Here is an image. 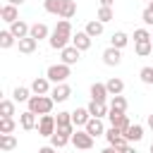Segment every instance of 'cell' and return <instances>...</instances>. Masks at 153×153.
Returning a JSON list of instances; mask_svg holds the SVG:
<instances>
[{
    "label": "cell",
    "mask_w": 153,
    "mask_h": 153,
    "mask_svg": "<svg viewBox=\"0 0 153 153\" xmlns=\"http://www.w3.org/2000/svg\"><path fill=\"white\" fill-rule=\"evenodd\" d=\"M84 31H86V33H88L91 38H98V36H100V33L105 31V24H103L100 19H91V22L86 24V29H84Z\"/></svg>",
    "instance_id": "7402d4cb"
},
{
    "label": "cell",
    "mask_w": 153,
    "mask_h": 153,
    "mask_svg": "<svg viewBox=\"0 0 153 153\" xmlns=\"http://www.w3.org/2000/svg\"><path fill=\"white\" fill-rule=\"evenodd\" d=\"M143 2H151V0H143Z\"/></svg>",
    "instance_id": "681fc988"
},
{
    "label": "cell",
    "mask_w": 153,
    "mask_h": 153,
    "mask_svg": "<svg viewBox=\"0 0 153 153\" xmlns=\"http://www.w3.org/2000/svg\"><path fill=\"white\" fill-rule=\"evenodd\" d=\"M146 41H151V31L148 29H136L134 31V43H146Z\"/></svg>",
    "instance_id": "8d00e7d4"
},
{
    "label": "cell",
    "mask_w": 153,
    "mask_h": 153,
    "mask_svg": "<svg viewBox=\"0 0 153 153\" xmlns=\"http://www.w3.org/2000/svg\"><path fill=\"white\" fill-rule=\"evenodd\" d=\"M62 7H65V0H43V10L48 14L62 17Z\"/></svg>",
    "instance_id": "44dd1931"
},
{
    "label": "cell",
    "mask_w": 153,
    "mask_h": 153,
    "mask_svg": "<svg viewBox=\"0 0 153 153\" xmlns=\"http://www.w3.org/2000/svg\"><path fill=\"white\" fill-rule=\"evenodd\" d=\"M79 60H81V50H79V48H74L72 43H69L67 48H62V50H60V62H65V65H69V67H72V65H76Z\"/></svg>",
    "instance_id": "8992f818"
},
{
    "label": "cell",
    "mask_w": 153,
    "mask_h": 153,
    "mask_svg": "<svg viewBox=\"0 0 153 153\" xmlns=\"http://www.w3.org/2000/svg\"><path fill=\"white\" fill-rule=\"evenodd\" d=\"M108 120H110L112 127H117V129H122V131H127V129L131 127L129 117H127L124 112H117V110H110V112H108Z\"/></svg>",
    "instance_id": "ba28073f"
},
{
    "label": "cell",
    "mask_w": 153,
    "mask_h": 153,
    "mask_svg": "<svg viewBox=\"0 0 153 153\" xmlns=\"http://www.w3.org/2000/svg\"><path fill=\"white\" fill-rule=\"evenodd\" d=\"M120 153H136V148H134V146H131V143H127V146H124V148H122V151H120Z\"/></svg>",
    "instance_id": "b9f144b4"
},
{
    "label": "cell",
    "mask_w": 153,
    "mask_h": 153,
    "mask_svg": "<svg viewBox=\"0 0 153 153\" xmlns=\"http://www.w3.org/2000/svg\"><path fill=\"white\" fill-rule=\"evenodd\" d=\"M67 143H72V136H67L65 131L55 129V134L50 136V146H55V148H65Z\"/></svg>",
    "instance_id": "cb8c5ba5"
},
{
    "label": "cell",
    "mask_w": 153,
    "mask_h": 153,
    "mask_svg": "<svg viewBox=\"0 0 153 153\" xmlns=\"http://www.w3.org/2000/svg\"><path fill=\"white\" fill-rule=\"evenodd\" d=\"M55 122H57V127H72L74 122H72V112H57L55 115Z\"/></svg>",
    "instance_id": "d590c367"
},
{
    "label": "cell",
    "mask_w": 153,
    "mask_h": 153,
    "mask_svg": "<svg viewBox=\"0 0 153 153\" xmlns=\"http://www.w3.org/2000/svg\"><path fill=\"white\" fill-rule=\"evenodd\" d=\"M19 124H22V129H26V131L36 129V127H38V122H36V112H31V110H24V112L19 115Z\"/></svg>",
    "instance_id": "d6986e66"
},
{
    "label": "cell",
    "mask_w": 153,
    "mask_h": 153,
    "mask_svg": "<svg viewBox=\"0 0 153 153\" xmlns=\"http://www.w3.org/2000/svg\"><path fill=\"white\" fill-rule=\"evenodd\" d=\"M124 131L122 129H117V127H112L110 124V129H105V139H108V143H115V139H120Z\"/></svg>",
    "instance_id": "74e56055"
},
{
    "label": "cell",
    "mask_w": 153,
    "mask_h": 153,
    "mask_svg": "<svg viewBox=\"0 0 153 153\" xmlns=\"http://www.w3.org/2000/svg\"><path fill=\"white\" fill-rule=\"evenodd\" d=\"M151 153H153V143H151Z\"/></svg>",
    "instance_id": "c3c4849f"
},
{
    "label": "cell",
    "mask_w": 153,
    "mask_h": 153,
    "mask_svg": "<svg viewBox=\"0 0 153 153\" xmlns=\"http://www.w3.org/2000/svg\"><path fill=\"white\" fill-rule=\"evenodd\" d=\"M86 108H88L91 117H100V120L108 117V112H110V105H108V103H98V100H91Z\"/></svg>",
    "instance_id": "e0dca14e"
},
{
    "label": "cell",
    "mask_w": 153,
    "mask_h": 153,
    "mask_svg": "<svg viewBox=\"0 0 153 153\" xmlns=\"http://www.w3.org/2000/svg\"><path fill=\"white\" fill-rule=\"evenodd\" d=\"M141 19H143V24H146V26H151V24H153V10H151L148 5H146V10H143Z\"/></svg>",
    "instance_id": "ab89813d"
},
{
    "label": "cell",
    "mask_w": 153,
    "mask_h": 153,
    "mask_svg": "<svg viewBox=\"0 0 153 153\" xmlns=\"http://www.w3.org/2000/svg\"><path fill=\"white\" fill-rule=\"evenodd\" d=\"M31 88H26V86H17L14 91H12V100L14 103H29V98H31Z\"/></svg>",
    "instance_id": "d4e9b609"
},
{
    "label": "cell",
    "mask_w": 153,
    "mask_h": 153,
    "mask_svg": "<svg viewBox=\"0 0 153 153\" xmlns=\"http://www.w3.org/2000/svg\"><path fill=\"white\" fill-rule=\"evenodd\" d=\"M26 105H29V110L36 112V115H50L55 100H53V96H36V93H33Z\"/></svg>",
    "instance_id": "7a4b0ae2"
},
{
    "label": "cell",
    "mask_w": 153,
    "mask_h": 153,
    "mask_svg": "<svg viewBox=\"0 0 153 153\" xmlns=\"http://www.w3.org/2000/svg\"><path fill=\"white\" fill-rule=\"evenodd\" d=\"M108 105H110V110H117V112H127V105H129V103H127V98L120 93V96H110V103H108Z\"/></svg>",
    "instance_id": "83f0119b"
},
{
    "label": "cell",
    "mask_w": 153,
    "mask_h": 153,
    "mask_svg": "<svg viewBox=\"0 0 153 153\" xmlns=\"http://www.w3.org/2000/svg\"><path fill=\"white\" fill-rule=\"evenodd\" d=\"M100 153H120V148H115V146H108V148H103Z\"/></svg>",
    "instance_id": "7bdbcfd3"
},
{
    "label": "cell",
    "mask_w": 153,
    "mask_h": 153,
    "mask_svg": "<svg viewBox=\"0 0 153 153\" xmlns=\"http://www.w3.org/2000/svg\"><path fill=\"white\" fill-rule=\"evenodd\" d=\"M17 48H19V53L31 55V53L38 48V41H36V38H31V36H26V38H19V41H17Z\"/></svg>",
    "instance_id": "ffe728a7"
},
{
    "label": "cell",
    "mask_w": 153,
    "mask_h": 153,
    "mask_svg": "<svg viewBox=\"0 0 153 153\" xmlns=\"http://www.w3.org/2000/svg\"><path fill=\"white\" fill-rule=\"evenodd\" d=\"M38 136H53L55 134V129H57V122H55V115H41V120H38Z\"/></svg>",
    "instance_id": "5b68a950"
},
{
    "label": "cell",
    "mask_w": 153,
    "mask_h": 153,
    "mask_svg": "<svg viewBox=\"0 0 153 153\" xmlns=\"http://www.w3.org/2000/svg\"><path fill=\"white\" fill-rule=\"evenodd\" d=\"M93 136L86 131V129H76L74 134H72V146L74 148H79V151H91L93 148Z\"/></svg>",
    "instance_id": "277c9868"
},
{
    "label": "cell",
    "mask_w": 153,
    "mask_h": 153,
    "mask_svg": "<svg viewBox=\"0 0 153 153\" xmlns=\"http://www.w3.org/2000/svg\"><path fill=\"white\" fill-rule=\"evenodd\" d=\"M84 129H86L93 139H96V136H100V134H105V124H103V120H100V117H91V120L86 122V127H84Z\"/></svg>",
    "instance_id": "ac0fdd59"
},
{
    "label": "cell",
    "mask_w": 153,
    "mask_h": 153,
    "mask_svg": "<svg viewBox=\"0 0 153 153\" xmlns=\"http://www.w3.org/2000/svg\"><path fill=\"white\" fill-rule=\"evenodd\" d=\"M10 31L17 36V41H19V38H26V36H29V31H31V24H26L24 19H17V22H12V24H10Z\"/></svg>",
    "instance_id": "9a60e30c"
},
{
    "label": "cell",
    "mask_w": 153,
    "mask_h": 153,
    "mask_svg": "<svg viewBox=\"0 0 153 153\" xmlns=\"http://www.w3.org/2000/svg\"><path fill=\"white\" fill-rule=\"evenodd\" d=\"M69 74H72V67H69V65H65V62L50 65V67L45 69V76H48L53 84H65V81L69 79Z\"/></svg>",
    "instance_id": "3957f363"
},
{
    "label": "cell",
    "mask_w": 153,
    "mask_h": 153,
    "mask_svg": "<svg viewBox=\"0 0 153 153\" xmlns=\"http://www.w3.org/2000/svg\"><path fill=\"white\" fill-rule=\"evenodd\" d=\"M17 43V36L10 31V29H5V31H0V48L2 50H7V48H12Z\"/></svg>",
    "instance_id": "f1b7e54d"
},
{
    "label": "cell",
    "mask_w": 153,
    "mask_h": 153,
    "mask_svg": "<svg viewBox=\"0 0 153 153\" xmlns=\"http://www.w3.org/2000/svg\"><path fill=\"white\" fill-rule=\"evenodd\" d=\"M105 86H108V93H110V96H120V93L124 91V81H122L120 76H110V79L105 81Z\"/></svg>",
    "instance_id": "603a6c76"
},
{
    "label": "cell",
    "mask_w": 153,
    "mask_h": 153,
    "mask_svg": "<svg viewBox=\"0 0 153 153\" xmlns=\"http://www.w3.org/2000/svg\"><path fill=\"white\" fill-rule=\"evenodd\" d=\"M29 36H31V38H36V41H43V38H50V29H48V24L36 22V24H31Z\"/></svg>",
    "instance_id": "2e32d148"
},
{
    "label": "cell",
    "mask_w": 153,
    "mask_h": 153,
    "mask_svg": "<svg viewBox=\"0 0 153 153\" xmlns=\"http://www.w3.org/2000/svg\"><path fill=\"white\" fill-rule=\"evenodd\" d=\"M55 151H57L55 146H41L38 148V153H55Z\"/></svg>",
    "instance_id": "60d3db41"
},
{
    "label": "cell",
    "mask_w": 153,
    "mask_h": 153,
    "mask_svg": "<svg viewBox=\"0 0 153 153\" xmlns=\"http://www.w3.org/2000/svg\"><path fill=\"white\" fill-rule=\"evenodd\" d=\"M91 120V112H88V108H74L72 110V122H74V127L79 129V127H86V122Z\"/></svg>",
    "instance_id": "4fadbf2b"
},
{
    "label": "cell",
    "mask_w": 153,
    "mask_h": 153,
    "mask_svg": "<svg viewBox=\"0 0 153 153\" xmlns=\"http://www.w3.org/2000/svg\"><path fill=\"white\" fill-rule=\"evenodd\" d=\"M53 81L48 79V76H36L33 81H31V91L36 93V96H50V91H53V86H50Z\"/></svg>",
    "instance_id": "52a82bcc"
},
{
    "label": "cell",
    "mask_w": 153,
    "mask_h": 153,
    "mask_svg": "<svg viewBox=\"0 0 153 153\" xmlns=\"http://www.w3.org/2000/svg\"><path fill=\"white\" fill-rule=\"evenodd\" d=\"M146 124H148V129H151V131H153V112H151V115H148V120H146Z\"/></svg>",
    "instance_id": "f6af8a7d"
},
{
    "label": "cell",
    "mask_w": 153,
    "mask_h": 153,
    "mask_svg": "<svg viewBox=\"0 0 153 153\" xmlns=\"http://www.w3.org/2000/svg\"><path fill=\"white\" fill-rule=\"evenodd\" d=\"M96 19H100L103 24H108V22H112L115 19V12H112V7H98V14H96Z\"/></svg>",
    "instance_id": "1f68e13d"
},
{
    "label": "cell",
    "mask_w": 153,
    "mask_h": 153,
    "mask_svg": "<svg viewBox=\"0 0 153 153\" xmlns=\"http://www.w3.org/2000/svg\"><path fill=\"white\" fill-rule=\"evenodd\" d=\"M124 136H127L129 143H136V141L143 139V127H141V124H131V127L124 131Z\"/></svg>",
    "instance_id": "484cf974"
},
{
    "label": "cell",
    "mask_w": 153,
    "mask_h": 153,
    "mask_svg": "<svg viewBox=\"0 0 153 153\" xmlns=\"http://www.w3.org/2000/svg\"><path fill=\"white\" fill-rule=\"evenodd\" d=\"M148 7H151V10H153V0H151V2H148Z\"/></svg>",
    "instance_id": "7dc6e473"
},
{
    "label": "cell",
    "mask_w": 153,
    "mask_h": 153,
    "mask_svg": "<svg viewBox=\"0 0 153 153\" xmlns=\"http://www.w3.org/2000/svg\"><path fill=\"white\" fill-rule=\"evenodd\" d=\"M103 62H105L108 67H117V65L122 62V50L115 48V45L105 48V50H103Z\"/></svg>",
    "instance_id": "9c48e42d"
},
{
    "label": "cell",
    "mask_w": 153,
    "mask_h": 153,
    "mask_svg": "<svg viewBox=\"0 0 153 153\" xmlns=\"http://www.w3.org/2000/svg\"><path fill=\"white\" fill-rule=\"evenodd\" d=\"M0 17H2V22H7V24L17 22V19H19V10H17V5H10V2H5V5L0 7Z\"/></svg>",
    "instance_id": "5bb4252c"
},
{
    "label": "cell",
    "mask_w": 153,
    "mask_h": 153,
    "mask_svg": "<svg viewBox=\"0 0 153 153\" xmlns=\"http://www.w3.org/2000/svg\"><path fill=\"white\" fill-rule=\"evenodd\" d=\"M76 14V2L74 0H65V7H62V17L60 19H72Z\"/></svg>",
    "instance_id": "e575fe53"
},
{
    "label": "cell",
    "mask_w": 153,
    "mask_h": 153,
    "mask_svg": "<svg viewBox=\"0 0 153 153\" xmlns=\"http://www.w3.org/2000/svg\"><path fill=\"white\" fill-rule=\"evenodd\" d=\"M50 96H53L55 103H65V100L72 96V86H69L67 81H65V84H55L53 91H50Z\"/></svg>",
    "instance_id": "30bf717a"
},
{
    "label": "cell",
    "mask_w": 153,
    "mask_h": 153,
    "mask_svg": "<svg viewBox=\"0 0 153 153\" xmlns=\"http://www.w3.org/2000/svg\"><path fill=\"white\" fill-rule=\"evenodd\" d=\"M98 2H100L103 7H112V5H115V0H98Z\"/></svg>",
    "instance_id": "ee69618b"
},
{
    "label": "cell",
    "mask_w": 153,
    "mask_h": 153,
    "mask_svg": "<svg viewBox=\"0 0 153 153\" xmlns=\"http://www.w3.org/2000/svg\"><path fill=\"white\" fill-rule=\"evenodd\" d=\"M7 2H10V5H17V7H19V5H24L26 0H7Z\"/></svg>",
    "instance_id": "bcb514c9"
},
{
    "label": "cell",
    "mask_w": 153,
    "mask_h": 153,
    "mask_svg": "<svg viewBox=\"0 0 153 153\" xmlns=\"http://www.w3.org/2000/svg\"><path fill=\"white\" fill-rule=\"evenodd\" d=\"M0 115H2V117H12V115H14V100L2 98V100H0Z\"/></svg>",
    "instance_id": "d6a6232c"
},
{
    "label": "cell",
    "mask_w": 153,
    "mask_h": 153,
    "mask_svg": "<svg viewBox=\"0 0 153 153\" xmlns=\"http://www.w3.org/2000/svg\"><path fill=\"white\" fill-rule=\"evenodd\" d=\"M72 22L69 19H60L57 24H55V29L50 31V38H48V43H50V48L53 50H62V48H67L69 43H72Z\"/></svg>",
    "instance_id": "6da1fadb"
},
{
    "label": "cell",
    "mask_w": 153,
    "mask_h": 153,
    "mask_svg": "<svg viewBox=\"0 0 153 153\" xmlns=\"http://www.w3.org/2000/svg\"><path fill=\"white\" fill-rule=\"evenodd\" d=\"M139 76H141L143 84H151V86H153V67H141Z\"/></svg>",
    "instance_id": "f35d334b"
},
{
    "label": "cell",
    "mask_w": 153,
    "mask_h": 153,
    "mask_svg": "<svg viewBox=\"0 0 153 153\" xmlns=\"http://www.w3.org/2000/svg\"><path fill=\"white\" fill-rule=\"evenodd\" d=\"M151 41H153V33H151Z\"/></svg>",
    "instance_id": "f907efd6"
},
{
    "label": "cell",
    "mask_w": 153,
    "mask_h": 153,
    "mask_svg": "<svg viewBox=\"0 0 153 153\" xmlns=\"http://www.w3.org/2000/svg\"><path fill=\"white\" fill-rule=\"evenodd\" d=\"M91 41H93V38H91L86 31H76V33L72 36V45H74V48H79L81 53H86V50L91 48Z\"/></svg>",
    "instance_id": "7c38bea8"
},
{
    "label": "cell",
    "mask_w": 153,
    "mask_h": 153,
    "mask_svg": "<svg viewBox=\"0 0 153 153\" xmlns=\"http://www.w3.org/2000/svg\"><path fill=\"white\" fill-rule=\"evenodd\" d=\"M134 53L139 57H148L153 53V41H146V43H134Z\"/></svg>",
    "instance_id": "4dcf8cb0"
},
{
    "label": "cell",
    "mask_w": 153,
    "mask_h": 153,
    "mask_svg": "<svg viewBox=\"0 0 153 153\" xmlns=\"http://www.w3.org/2000/svg\"><path fill=\"white\" fill-rule=\"evenodd\" d=\"M91 100H98V103H108V98H110V93H108V86L105 84H100V81H96V84H91Z\"/></svg>",
    "instance_id": "8fae6325"
},
{
    "label": "cell",
    "mask_w": 153,
    "mask_h": 153,
    "mask_svg": "<svg viewBox=\"0 0 153 153\" xmlns=\"http://www.w3.org/2000/svg\"><path fill=\"white\" fill-rule=\"evenodd\" d=\"M17 129V122L12 117H0V134H12Z\"/></svg>",
    "instance_id": "836d02e7"
},
{
    "label": "cell",
    "mask_w": 153,
    "mask_h": 153,
    "mask_svg": "<svg viewBox=\"0 0 153 153\" xmlns=\"http://www.w3.org/2000/svg\"><path fill=\"white\" fill-rule=\"evenodd\" d=\"M127 43H129V36H127L124 31H115L112 38H110V45H115V48H120V50H122Z\"/></svg>",
    "instance_id": "f546056e"
},
{
    "label": "cell",
    "mask_w": 153,
    "mask_h": 153,
    "mask_svg": "<svg viewBox=\"0 0 153 153\" xmlns=\"http://www.w3.org/2000/svg\"><path fill=\"white\" fill-rule=\"evenodd\" d=\"M14 148H17V136L14 134H0V151L10 153Z\"/></svg>",
    "instance_id": "4316f807"
}]
</instances>
